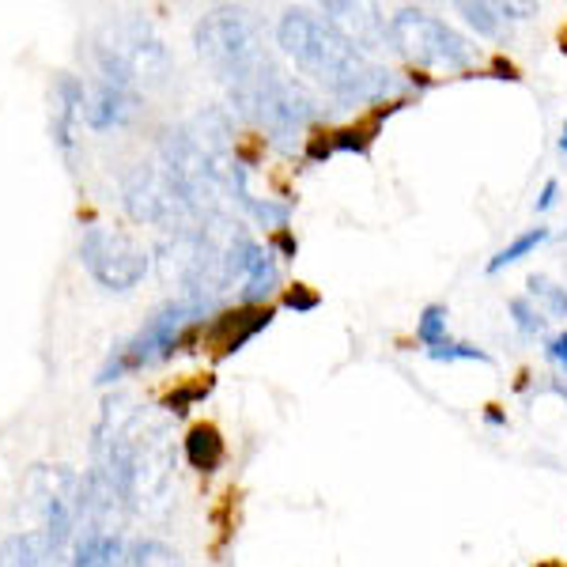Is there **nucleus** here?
Here are the masks:
<instances>
[{"label": "nucleus", "mask_w": 567, "mask_h": 567, "mask_svg": "<svg viewBox=\"0 0 567 567\" xmlns=\"http://www.w3.org/2000/svg\"><path fill=\"white\" fill-rule=\"evenodd\" d=\"M91 454H95L91 470L103 473L122 492L130 511H148L167 492L171 470H175L167 420L122 393L103 401Z\"/></svg>", "instance_id": "f257e3e1"}, {"label": "nucleus", "mask_w": 567, "mask_h": 567, "mask_svg": "<svg viewBox=\"0 0 567 567\" xmlns=\"http://www.w3.org/2000/svg\"><path fill=\"white\" fill-rule=\"evenodd\" d=\"M277 42L296 61L299 72L315 76L344 106L386 103L398 91H405V80L398 72L360 53L333 23L322 20V16H310L307 8H288L280 16Z\"/></svg>", "instance_id": "f03ea898"}, {"label": "nucleus", "mask_w": 567, "mask_h": 567, "mask_svg": "<svg viewBox=\"0 0 567 567\" xmlns=\"http://www.w3.org/2000/svg\"><path fill=\"white\" fill-rule=\"evenodd\" d=\"M99 80L117 87H155L167 80L171 53L144 16H117L95 34Z\"/></svg>", "instance_id": "7ed1b4c3"}, {"label": "nucleus", "mask_w": 567, "mask_h": 567, "mask_svg": "<svg viewBox=\"0 0 567 567\" xmlns=\"http://www.w3.org/2000/svg\"><path fill=\"white\" fill-rule=\"evenodd\" d=\"M197 53L216 72L219 84H227L231 95H243L272 69L269 50L261 45V34L239 12H213L194 31Z\"/></svg>", "instance_id": "20e7f679"}, {"label": "nucleus", "mask_w": 567, "mask_h": 567, "mask_svg": "<svg viewBox=\"0 0 567 567\" xmlns=\"http://www.w3.org/2000/svg\"><path fill=\"white\" fill-rule=\"evenodd\" d=\"M231 103L280 144H291L296 136H303L318 122V114H322L315 95L277 65L265 72L254 87H246L243 95H231Z\"/></svg>", "instance_id": "39448f33"}, {"label": "nucleus", "mask_w": 567, "mask_h": 567, "mask_svg": "<svg viewBox=\"0 0 567 567\" xmlns=\"http://www.w3.org/2000/svg\"><path fill=\"white\" fill-rule=\"evenodd\" d=\"M208 299H197V296H182L175 303L159 307L155 315L148 318V326L125 341L122 349L106 360V368L99 371V382H114L130 371H141V368H152V363H163L167 355H175V349L186 341L189 326L200 322L208 315Z\"/></svg>", "instance_id": "423d86ee"}, {"label": "nucleus", "mask_w": 567, "mask_h": 567, "mask_svg": "<svg viewBox=\"0 0 567 567\" xmlns=\"http://www.w3.org/2000/svg\"><path fill=\"white\" fill-rule=\"evenodd\" d=\"M390 45L420 69H443V72H465L477 61V50L470 39H462L451 23L439 16H427L420 8H401L390 16Z\"/></svg>", "instance_id": "0eeeda50"}, {"label": "nucleus", "mask_w": 567, "mask_h": 567, "mask_svg": "<svg viewBox=\"0 0 567 567\" xmlns=\"http://www.w3.org/2000/svg\"><path fill=\"white\" fill-rule=\"evenodd\" d=\"M122 200L136 224H159L167 231H186L200 219L163 163H133L122 178Z\"/></svg>", "instance_id": "6e6552de"}, {"label": "nucleus", "mask_w": 567, "mask_h": 567, "mask_svg": "<svg viewBox=\"0 0 567 567\" xmlns=\"http://www.w3.org/2000/svg\"><path fill=\"white\" fill-rule=\"evenodd\" d=\"M27 492H31L34 511L42 518L39 534H45L53 548L65 553L84 529V477H76L69 465H34Z\"/></svg>", "instance_id": "1a4fd4ad"}, {"label": "nucleus", "mask_w": 567, "mask_h": 567, "mask_svg": "<svg viewBox=\"0 0 567 567\" xmlns=\"http://www.w3.org/2000/svg\"><path fill=\"white\" fill-rule=\"evenodd\" d=\"M80 261L87 265L95 284H103L106 291H133L144 280V272H148V250L133 235L106 224H91L84 231Z\"/></svg>", "instance_id": "9d476101"}, {"label": "nucleus", "mask_w": 567, "mask_h": 567, "mask_svg": "<svg viewBox=\"0 0 567 567\" xmlns=\"http://www.w3.org/2000/svg\"><path fill=\"white\" fill-rule=\"evenodd\" d=\"M322 16L337 31L349 39L360 53H379V50H393L390 45V20H382L379 8L371 4H322Z\"/></svg>", "instance_id": "9b49d317"}, {"label": "nucleus", "mask_w": 567, "mask_h": 567, "mask_svg": "<svg viewBox=\"0 0 567 567\" xmlns=\"http://www.w3.org/2000/svg\"><path fill=\"white\" fill-rule=\"evenodd\" d=\"M235 280L243 284V307L265 303L280 284V265L269 246L243 239L239 250H235Z\"/></svg>", "instance_id": "f8f14e48"}, {"label": "nucleus", "mask_w": 567, "mask_h": 567, "mask_svg": "<svg viewBox=\"0 0 567 567\" xmlns=\"http://www.w3.org/2000/svg\"><path fill=\"white\" fill-rule=\"evenodd\" d=\"M141 110V95L130 87H117V84H106L99 80L95 87H87V99H84V122L91 130H122L130 125Z\"/></svg>", "instance_id": "ddd939ff"}, {"label": "nucleus", "mask_w": 567, "mask_h": 567, "mask_svg": "<svg viewBox=\"0 0 567 567\" xmlns=\"http://www.w3.org/2000/svg\"><path fill=\"white\" fill-rule=\"evenodd\" d=\"M269 322H272L269 307H235L208 326L205 341L213 344L219 355H231V352H239L246 341H254L261 329H269Z\"/></svg>", "instance_id": "4468645a"}, {"label": "nucleus", "mask_w": 567, "mask_h": 567, "mask_svg": "<svg viewBox=\"0 0 567 567\" xmlns=\"http://www.w3.org/2000/svg\"><path fill=\"white\" fill-rule=\"evenodd\" d=\"M69 567H130V548L117 534L106 529H84L72 542V560Z\"/></svg>", "instance_id": "2eb2a0df"}, {"label": "nucleus", "mask_w": 567, "mask_h": 567, "mask_svg": "<svg viewBox=\"0 0 567 567\" xmlns=\"http://www.w3.org/2000/svg\"><path fill=\"white\" fill-rule=\"evenodd\" d=\"M61 548L50 545V537L31 529V534H16L0 545V567H65Z\"/></svg>", "instance_id": "dca6fc26"}, {"label": "nucleus", "mask_w": 567, "mask_h": 567, "mask_svg": "<svg viewBox=\"0 0 567 567\" xmlns=\"http://www.w3.org/2000/svg\"><path fill=\"white\" fill-rule=\"evenodd\" d=\"M84 99L87 87L76 76H61L53 87V136L65 155L72 152V122H84Z\"/></svg>", "instance_id": "f3484780"}, {"label": "nucleus", "mask_w": 567, "mask_h": 567, "mask_svg": "<svg viewBox=\"0 0 567 567\" xmlns=\"http://www.w3.org/2000/svg\"><path fill=\"white\" fill-rule=\"evenodd\" d=\"M186 462L200 473H216L224 465V439L213 424H197L186 435Z\"/></svg>", "instance_id": "a211bd4d"}, {"label": "nucleus", "mask_w": 567, "mask_h": 567, "mask_svg": "<svg viewBox=\"0 0 567 567\" xmlns=\"http://www.w3.org/2000/svg\"><path fill=\"white\" fill-rule=\"evenodd\" d=\"M545 243H548V227H529V231H523L518 239H511V243L496 254V258L488 261V272H499V269H507V265H515V261L529 258V254H534L537 246H545Z\"/></svg>", "instance_id": "6ab92c4d"}, {"label": "nucleus", "mask_w": 567, "mask_h": 567, "mask_svg": "<svg viewBox=\"0 0 567 567\" xmlns=\"http://www.w3.org/2000/svg\"><path fill=\"white\" fill-rule=\"evenodd\" d=\"M529 299L534 303H542V310L548 318H567V288L548 277H529Z\"/></svg>", "instance_id": "aec40b11"}, {"label": "nucleus", "mask_w": 567, "mask_h": 567, "mask_svg": "<svg viewBox=\"0 0 567 567\" xmlns=\"http://www.w3.org/2000/svg\"><path fill=\"white\" fill-rule=\"evenodd\" d=\"M446 307L443 303H432V307H424L420 310V318H416V341L424 344L427 352L439 349V344L446 341Z\"/></svg>", "instance_id": "412c9836"}, {"label": "nucleus", "mask_w": 567, "mask_h": 567, "mask_svg": "<svg viewBox=\"0 0 567 567\" xmlns=\"http://www.w3.org/2000/svg\"><path fill=\"white\" fill-rule=\"evenodd\" d=\"M458 12L465 16V23L473 27L477 34H484V39H496L499 34V12H496V4H481V0H462L458 4Z\"/></svg>", "instance_id": "4be33fe9"}, {"label": "nucleus", "mask_w": 567, "mask_h": 567, "mask_svg": "<svg viewBox=\"0 0 567 567\" xmlns=\"http://www.w3.org/2000/svg\"><path fill=\"white\" fill-rule=\"evenodd\" d=\"M511 310V318H515V326H518V333H526V337H537V333H545V326H548V315L542 307L534 303L529 296H518V299H511L507 303Z\"/></svg>", "instance_id": "5701e85b"}, {"label": "nucleus", "mask_w": 567, "mask_h": 567, "mask_svg": "<svg viewBox=\"0 0 567 567\" xmlns=\"http://www.w3.org/2000/svg\"><path fill=\"white\" fill-rule=\"evenodd\" d=\"M130 567H182V556L163 542H141L130 553Z\"/></svg>", "instance_id": "b1692460"}, {"label": "nucleus", "mask_w": 567, "mask_h": 567, "mask_svg": "<svg viewBox=\"0 0 567 567\" xmlns=\"http://www.w3.org/2000/svg\"><path fill=\"white\" fill-rule=\"evenodd\" d=\"M432 360H443V363H454V360H465V363H492L488 352L473 349V344H462V341H443L439 349L427 352Z\"/></svg>", "instance_id": "393cba45"}, {"label": "nucleus", "mask_w": 567, "mask_h": 567, "mask_svg": "<svg viewBox=\"0 0 567 567\" xmlns=\"http://www.w3.org/2000/svg\"><path fill=\"white\" fill-rule=\"evenodd\" d=\"M213 390V382H194V386H178L175 393L167 398V413L175 416H186L189 409H194V401H200L205 393Z\"/></svg>", "instance_id": "a878e982"}, {"label": "nucleus", "mask_w": 567, "mask_h": 567, "mask_svg": "<svg viewBox=\"0 0 567 567\" xmlns=\"http://www.w3.org/2000/svg\"><path fill=\"white\" fill-rule=\"evenodd\" d=\"M322 299H318V291H310L307 284H296V288L284 291V307L288 310H299V315H307V310H315Z\"/></svg>", "instance_id": "bb28decb"}, {"label": "nucleus", "mask_w": 567, "mask_h": 567, "mask_svg": "<svg viewBox=\"0 0 567 567\" xmlns=\"http://www.w3.org/2000/svg\"><path fill=\"white\" fill-rule=\"evenodd\" d=\"M545 355H548V360H553L556 368H560V371L567 374V329H560V333H556L553 341H548Z\"/></svg>", "instance_id": "cd10ccee"}, {"label": "nucleus", "mask_w": 567, "mask_h": 567, "mask_svg": "<svg viewBox=\"0 0 567 567\" xmlns=\"http://www.w3.org/2000/svg\"><path fill=\"white\" fill-rule=\"evenodd\" d=\"M499 20H529L537 12V4H496Z\"/></svg>", "instance_id": "c85d7f7f"}, {"label": "nucleus", "mask_w": 567, "mask_h": 567, "mask_svg": "<svg viewBox=\"0 0 567 567\" xmlns=\"http://www.w3.org/2000/svg\"><path fill=\"white\" fill-rule=\"evenodd\" d=\"M556 200H560V182H545L542 197H537V213H548Z\"/></svg>", "instance_id": "c756f323"}, {"label": "nucleus", "mask_w": 567, "mask_h": 567, "mask_svg": "<svg viewBox=\"0 0 567 567\" xmlns=\"http://www.w3.org/2000/svg\"><path fill=\"white\" fill-rule=\"evenodd\" d=\"M272 246H277V250L284 254V258H296V250H299V243L291 239L288 227H284V231H277V239H272Z\"/></svg>", "instance_id": "7c9ffc66"}, {"label": "nucleus", "mask_w": 567, "mask_h": 567, "mask_svg": "<svg viewBox=\"0 0 567 567\" xmlns=\"http://www.w3.org/2000/svg\"><path fill=\"white\" fill-rule=\"evenodd\" d=\"M548 393H556V398L567 401V379H553V382H548Z\"/></svg>", "instance_id": "2f4dec72"}, {"label": "nucleus", "mask_w": 567, "mask_h": 567, "mask_svg": "<svg viewBox=\"0 0 567 567\" xmlns=\"http://www.w3.org/2000/svg\"><path fill=\"white\" fill-rule=\"evenodd\" d=\"M560 152H567V122H564V133H560Z\"/></svg>", "instance_id": "473e14b6"}, {"label": "nucleus", "mask_w": 567, "mask_h": 567, "mask_svg": "<svg viewBox=\"0 0 567 567\" xmlns=\"http://www.w3.org/2000/svg\"><path fill=\"white\" fill-rule=\"evenodd\" d=\"M537 567H560V564H537Z\"/></svg>", "instance_id": "72a5a7b5"}]
</instances>
